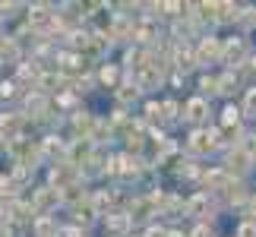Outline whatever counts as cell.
Instances as JSON below:
<instances>
[]
</instances>
